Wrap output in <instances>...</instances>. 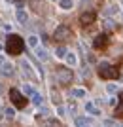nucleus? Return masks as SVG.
I'll list each match as a JSON object with an SVG mask.
<instances>
[{"mask_svg":"<svg viewBox=\"0 0 123 127\" xmlns=\"http://www.w3.org/2000/svg\"><path fill=\"white\" fill-rule=\"evenodd\" d=\"M23 49H25V42H23V38L17 36V34H10L8 40H6V51L10 53V55H19Z\"/></svg>","mask_w":123,"mask_h":127,"instance_id":"nucleus-1","label":"nucleus"},{"mask_svg":"<svg viewBox=\"0 0 123 127\" xmlns=\"http://www.w3.org/2000/svg\"><path fill=\"white\" fill-rule=\"evenodd\" d=\"M98 76L104 80H116L119 78V70L110 63H100L98 64Z\"/></svg>","mask_w":123,"mask_h":127,"instance_id":"nucleus-2","label":"nucleus"},{"mask_svg":"<svg viewBox=\"0 0 123 127\" xmlns=\"http://www.w3.org/2000/svg\"><path fill=\"white\" fill-rule=\"evenodd\" d=\"M53 38L57 40V42H68L70 38H72V31H70L66 25H61V27H57V29H55Z\"/></svg>","mask_w":123,"mask_h":127,"instance_id":"nucleus-3","label":"nucleus"},{"mask_svg":"<svg viewBox=\"0 0 123 127\" xmlns=\"http://www.w3.org/2000/svg\"><path fill=\"white\" fill-rule=\"evenodd\" d=\"M55 76L59 80V84H63V85H68L72 82V70L64 68V66H59V68L55 70Z\"/></svg>","mask_w":123,"mask_h":127,"instance_id":"nucleus-4","label":"nucleus"},{"mask_svg":"<svg viewBox=\"0 0 123 127\" xmlns=\"http://www.w3.org/2000/svg\"><path fill=\"white\" fill-rule=\"evenodd\" d=\"M10 99H11V102L15 104V108H25V106H27V97L23 95L19 89H11Z\"/></svg>","mask_w":123,"mask_h":127,"instance_id":"nucleus-5","label":"nucleus"},{"mask_svg":"<svg viewBox=\"0 0 123 127\" xmlns=\"http://www.w3.org/2000/svg\"><path fill=\"white\" fill-rule=\"evenodd\" d=\"M93 48L95 49H106L108 48V34H98V36L95 38V42H93Z\"/></svg>","mask_w":123,"mask_h":127,"instance_id":"nucleus-6","label":"nucleus"},{"mask_svg":"<svg viewBox=\"0 0 123 127\" xmlns=\"http://www.w3.org/2000/svg\"><path fill=\"white\" fill-rule=\"evenodd\" d=\"M95 17H97L95 11H83V13L80 15V23L83 27H87V25H91V23L95 21Z\"/></svg>","mask_w":123,"mask_h":127,"instance_id":"nucleus-7","label":"nucleus"},{"mask_svg":"<svg viewBox=\"0 0 123 127\" xmlns=\"http://www.w3.org/2000/svg\"><path fill=\"white\" fill-rule=\"evenodd\" d=\"M21 70H23V74L28 76L30 80L36 78V72L32 70V66H30V63H28V61H23V63H21Z\"/></svg>","mask_w":123,"mask_h":127,"instance_id":"nucleus-8","label":"nucleus"},{"mask_svg":"<svg viewBox=\"0 0 123 127\" xmlns=\"http://www.w3.org/2000/svg\"><path fill=\"white\" fill-rule=\"evenodd\" d=\"M0 74L2 76H13V64L4 63L2 66H0Z\"/></svg>","mask_w":123,"mask_h":127,"instance_id":"nucleus-9","label":"nucleus"},{"mask_svg":"<svg viewBox=\"0 0 123 127\" xmlns=\"http://www.w3.org/2000/svg\"><path fill=\"white\" fill-rule=\"evenodd\" d=\"M30 2H32V8H34L36 13H40V11L46 10V0H30Z\"/></svg>","mask_w":123,"mask_h":127,"instance_id":"nucleus-10","label":"nucleus"},{"mask_svg":"<svg viewBox=\"0 0 123 127\" xmlns=\"http://www.w3.org/2000/svg\"><path fill=\"white\" fill-rule=\"evenodd\" d=\"M64 59H66V63H68L70 66H76V64H78V57H76V53H72V51H66Z\"/></svg>","mask_w":123,"mask_h":127,"instance_id":"nucleus-11","label":"nucleus"},{"mask_svg":"<svg viewBox=\"0 0 123 127\" xmlns=\"http://www.w3.org/2000/svg\"><path fill=\"white\" fill-rule=\"evenodd\" d=\"M85 110L89 112L91 116H98V114H100V110L95 106V102H87V104H85Z\"/></svg>","mask_w":123,"mask_h":127,"instance_id":"nucleus-12","label":"nucleus"},{"mask_svg":"<svg viewBox=\"0 0 123 127\" xmlns=\"http://www.w3.org/2000/svg\"><path fill=\"white\" fill-rule=\"evenodd\" d=\"M34 49H36V57L40 59V61H48V51L44 48H34Z\"/></svg>","mask_w":123,"mask_h":127,"instance_id":"nucleus-13","label":"nucleus"},{"mask_svg":"<svg viewBox=\"0 0 123 127\" xmlns=\"http://www.w3.org/2000/svg\"><path fill=\"white\" fill-rule=\"evenodd\" d=\"M17 19H19V23H21V25H27V11L25 10H17Z\"/></svg>","mask_w":123,"mask_h":127,"instance_id":"nucleus-14","label":"nucleus"},{"mask_svg":"<svg viewBox=\"0 0 123 127\" xmlns=\"http://www.w3.org/2000/svg\"><path fill=\"white\" fill-rule=\"evenodd\" d=\"M59 6L63 10H72V8H74V0H61Z\"/></svg>","mask_w":123,"mask_h":127,"instance_id":"nucleus-15","label":"nucleus"},{"mask_svg":"<svg viewBox=\"0 0 123 127\" xmlns=\"http://www.w3.org/2000/svg\"><path fill=\"white\" fill-rule=\"evenodd\" d=\"M72 95L76 99H81V97H85V89L83 87H76V89H72Z\"/></svg>","mask_w":123,"mask_h":127,"instance_id":"nucleus-16","label":"nucleus"},{"mask_svg":"<svg viewBox=\"0 0 123 127\" xmlns=\"http://www.w3.org/2000/svg\"><path fill=\"white\" fill-rule=\"evenodd\" d=\"M116 114H118V118H123V93L119 95V104L116 108Z\"/></svg>","mask_w":123,"mask_h":127,"instance_id":"nucleus-17","label":"nucleus"},{"mask_svg":"<svg viewBox=\"0 0 123 127\" xmlns=\"http://www.w3.org/2000/svg\"><path fill=\"white\" fill-rule=\"evenodd\" d=\"M76 127H89V123H87V118H83V116L76 118Z\"/></svg>","mask_w":123,"mask_h":127,"instance_id":"nucleus-18","label":"nucleus"},{"mask_svg":"<svg viewBox=\"0 0 123 127\" xmlns=\"http://www.w3.org/2000/svg\"><path fill=\"white\" fill-rule=\"evenodd\" d=\"M30 99H32V102H34L36 106H40V104H42V95H40L38 91H34V95H32Z\"/></svg>","mask_w":123,"mask_h":127,"instance_id":"nucleus-19","label":"nucleus"},{"mask_svg":"<svg viewBox=\"0 0 123 127\" xmlns=\"http://www.w3.org/2000/svg\"><path fill=\"white\" fill-rule=\"evenodd\" d=\"M28 46H30V48H38V36H28Z\"/></svg>","mask_w":123,"mask_h":127,"instance_id":"nucleus-20","label":"nucleus"},{"mask_svg":"<svg viewBox=\"0 0 123 127\" xmlns=\"http://www.w3.org/2000/svg\"><path fill=\"white\" fill-rule=\"evenodd\" d=\"M23 93H25V97H32L34 95V89H32V85H25V87H23Z\"/></svg>","mask_w":123,"mask_h":127,"instance_id":"nucleus-21","label":"nucleus"},{"mask_svg":"<svg viewBox=\"0 0 123 127\" xmlns=\"http://www.w3.org/2000/svg\"><path fill=\"white\" fill-rule=\"evenodd\" d=\"M55 55H57V57H64V55H66V48H57L55 49Z\"/></svg>","mask_w":123,"mask_h":127,"instance_id":"nucleus-22","label":"nucleus"},{"mask_svg":"<svg viewBox=\"0 0 123 127\" xmlns=\"http://www.w3.org/2000/svg\"><path fill=\"white\" fill-rule=\"evenodd\" d=\"M4 114H6V118H13L15 116V110H13V108H6Z\"/></svg>","mask_w":123,"mask_h":127,"instance_id":"nucleus-23","label":"nucleus"},{"mask_svg":"<svg viewBox=\"0 0 123 127\" xmlns=\"http://www.w3.org/2000/svg\"><path fill=\"white\" fill-rule=\"evenodd\" d=\"M104 27H106V31H112V29H114V27H116V25H114V21H110V19H106V21H104Z\"/></svg>","mask_w":123,"mask_h":127,"instance_id":"nucleus-24","label":"nucleus"},{"mask_svg":"<svg viewBox=\"0 0 123 127\" xmlns=\"http://www.w3.org/2000/svg\"><path fill=\"white\" fill-rule=\"evenodd\" d=\"M106 89H108V93H116V91H118V87H116L114 84H108V87H106Z\"/></svg>","mask_w":123,"mask_h":127,"instance_id":"nucleus-25","label":"nucleus"},{"mask_svg":"<svg viewBox=\"0 0 123 127\" xmlns=\"http://www.w3.org/2000/svg\"><path fill=\"white\" fill-rule=\"evenodd\" d=\"M6 63V59H4V55H0V66H2V64Z\"/></svg>","mask_w":123,"mask_h":127,"instance_id":"nucleus-26","label":"nucleus"},{"mask_svg":"<svg viewBox=\"0 0 123 127\" xmlns=\"http://www.w3.org/2000/svg\"><path fill=\"white\" fill-rule=\"evenodd\" d=\"M2 89H4V87H2V84H0V93H2Z\"/></svg>","mask_w":123,"mask_h":127,"instance_id":"nucleus-27","label":"nucleus"},{"mask_svg":"<svg viewBox=\"0 0 123 127\" xmlns=\"http://www.w3.org/2000/svg\"><path fill=\"white\" fill-rule=\"evenodd\" d=\"M121 4H123V0H121Z\"/></svg>","mask_w":123,"mask_h":127,"instance_id":"nucleus-28","label":"nucleus"},{"mask_svg":"<svg viewBox=\"0 0 123 127\" xmlns=\"http://www.w3.org/2000/svg\"><path fill=\"white\" fill-rule=\"evenodd\" d=\"M119 127H123V125H119Z\"/></svg>","mask_w":123,"mask_h":127,"instance_id":"nucleus-29","label":"nucleus"},{"mask_svg":"<svg viewBox=\"0 0 123 127\" xmlns=\"http://www.w3.org/2000/svg\"><path fill=\"white\" fill-rule=\"evenodd\" d=\"M0 49H2V48H0Z\"/></svg>","mask_w":123,"mask_h":127,"instance_id":"nucleus-30","label":"nucleus"}]
</instances>
